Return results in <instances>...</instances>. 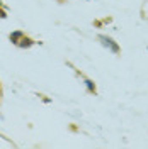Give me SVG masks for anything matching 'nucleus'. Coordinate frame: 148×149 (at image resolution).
I'll return each mask as SVG.
<instances>
[{
	"label": "nucleus",
	"mask_w": 148,
	"mask_h": 149,
	"mask_svg": "<svg viewBox=\"0 0 148 149\" xmlns=\"http://www.w3.org/2000/svg\"><path fill=\"white\" fill-rule=\"evenodd\" d=\"M85 86H87V90L90 93H95L97 90H95V83H94L92 80H89V78H85Z\"/></svg>",
	"instance_id": "4"
},
{
	"label": "nucleus",
	"mask_w": 148,
	"mask_h": 149,
	"mask_svg": "<svg viewBox=\"0 0 148 149\" xmlns=\"http://www.w3.org/2000/svg\"><path fill=\"white\" fill-rule=\"evenodd\" d=\"M32 44H34V41H32L31 37H27V36H24V37H22V39L17 42L19 47H31Z\"/></svg>",
	"instance_id": "2"
},
{
	"label": "nucleus",
	"mask_w": 148,
	"mask_h": 149,
	"mask_svg": "<svg viewBox=\"0 0 148 149\" xmlns=\"http://www.w3.org/2000/svg\"><path fill=\"white\" fill-rule=\"evenodd\" d=\"M97 41H99V42H101V44H102L104 47H107V49H109L111 53H114V54H118V53L121 51L119 44H118V42H116V41H114L112 37L106 36V34H99V36H97Z\"/></svg>",
	"instance_id": "1"
},
{
	"label": "nucleus",
	"mask_w": 148,
	"mask_h": 149,
	"mask_svg": "<svg viewBox=\"0 0 148 149\" xmlns=\"http://www.w3.org/2000/svg\"><path fill=\"white\" fill-rule=\"evenodd\" d=\"M22 37H24V32H22V31H14V32L10 34V41L17 46V42L22 39Z\"/></svg>",
	"instance_id": "3"
}]
</instances>
